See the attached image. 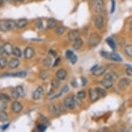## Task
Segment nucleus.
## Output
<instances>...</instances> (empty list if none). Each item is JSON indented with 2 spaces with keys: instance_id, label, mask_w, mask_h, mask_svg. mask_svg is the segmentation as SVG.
<instances>
[{
  "instance_id": "1",
  "label": "nucleus",
  "mask_w": 132,
  "mask_h": 132,
  "mask_svg": "<svg viewBox=\"0 0 132 132\" xmlns=\"http://www.w3.org/2000/svg\"><path fill=\"white\" fill-rule=\"evenodd\" d=\"M16 27V21L13 20H0V30L2 32H6L13 30Z\"/></svg>"
},
{
  "instance_id": "2",
  "label": "nucleus",
  "mask_w": 132,
  "mask_h": 132,
  "mask_svg": "<svg viewBox=\"0 0 132 132\" xmlns=\"http://www.w3.org/2000/svg\"><path fill=\"white\" fill-rule=\"evenodd\" d=\"M100 42H101V37L97 32H93L89 36L88 43L91 47H95L100 43Z\"/></svg>"
},
{
  "instance_id": "3",
  "label": "nucleus",
  "mask_w": 132,
  "mask_h": 132,
  "mask_svg": "<svg viewBox=\"0 0 132 132\" xmlns=\"http://www.w3.org/2000/svg\"><path fill=\"white\" fill-rule=\"evenodd\" d=\"M101 54L104 57L108 59V60H110L115 61V62H122V59L119 55L116 53L114 52H106V51H102L101 52Z\"/></svg>"
},
{
  "instance_id": "4",
  "label": "nucleus",
  "mask_w": 132,
  "mask_h": 132,
  "mask_svg": "<svg viewBox=\"0 0 132 132\" xmlns=\"http://www.w3.org/2000/svg\"><path fill=\"white\" fill-rule=\"evenodd\" d=\"M64 105L65 107L69 109H73L76 107V103L73 99V96H68L64 100Z\"/></svg>"
},
{
  "instance_id": "5",
  "label": "nucleus",
  "mask_w": 132,
  "mask_h": 132,
  "mask_svg": "<svg viewBox=\"0 0 132 132\" xmlns=\"http://www.w3.org/2000/svg\"><path fill=\"white\" fill-rule=\"evenodd\" d=\"M104 9V3L102 0H95L93 4V11L95 13H102Z\"/></svg>"
},
{
  "instance_id": "6",
  "label": "nucleus",
  "mask_w": 132,
  "mask_h": 132,
  "mask_svg": "<svg viewBox=\"0 0 132 132\" xmlns=\"http://www.w3.org/2000/svg\"><path fill=\"white\" fill-rule=\"evenodd\" d=\"M35 50L34 48L30 46L26 47L24 51V57L26 59H31L35 55Z\"/></svg>"
},
{
  "instance_id": "7",
  "label": "nucleus",
  "mask_w": 132,
  "mask_h": 132,
  "mask_svg": "<svg viewBox=\"0 0 132 132\" xmlns=\"http://www.w3.org/2000/svg\"><path fill=\"white\" fill-rule=\"evenodd\" d=\"M94 24L97 29H101L104 25V19L101 15L95 16L94 19Z\"/></svg>"
},
{
  "instance_id": "8",
  "label": "nucleus",
  "mask_w": 132,
  "mask_h": 132,
  "mask_svg": "<svg viewBox=\"0 0 132 132\" xmlns=\"http://www.w3.org/2000/svg\"><path fill=\"white\" fill-rule=\"evenodd\" d=\"M130 83H131V80L130 79L124 78H122L121 80H120V81L118 82V86L119 87V89H126L130 85Z\"/></svg>"
},
{
  "instance_id": "9",
  "label": "nucleus",
  "mask_w": 132,
  "mask_h": 132,
  "mask_svg": "<svg viewBox=\"0 0 132 132\" xmlns=\"http://www.w3.org/2000/svg\"><path fill=\"white\" fill-rule=\"evenodd\" d=\"M66 56L67 57L69 61L71 62V63L72 64H76L77 62H78V57L75 53H74L72 51L68 50L67 52H66Z\"/></svg>"
},
{
  "instance_id": "10",
  "label": "nucleus",
  "mask_w": 132,
  "mask_h": 132,
  "mask_svg": "<svg viewBox=\"0 0 132 132\" xmlns=\"http://www.w3.org/2000/svg\"><path fill=\"white\" fill-rule=\"evenodd\" d=\"M44 93V89L42 87H38L32 93V97L35 100H39Z\"/></svg>"
},
{
  "instance_id": "11",
  "label": "nucleus",
  "mask_w": 132,
  "mask_h": 132,
  "mask_svg": "<svg viewBox=\"0 0 132 132\" xmlns=\"http://www.w3.org/2000/svg\"><path fill=\"white\" fill-rule=\"evenodd\" d=\"M80 37V33L78 30H72L68 34V38L70 41H75Z\"/></svg>"
},
{
  "instance_id": "12",
  "label": "nucleus",
  "mask_w": 132,
  "mask_h": 132,
  "mask_svg": "<svg viewBox=\"0 0 132 132\" xmlns=\"http://www.w3.org/2000/svg\"><path fill=\"white\" fill-rule=\"evenodd\" d=\"M20 61L19 60V59H18V57H14V58L11 59V60L9 61V67L10 69H15L20 66Z\"/></svg>"
},
{
  "instance_id": "13",
  "label": "nucleus",
  "mask_w": 132,
  "mask_h": 132,
  "mask_svg": "<svg viewBox=\"0 0 132 132\" xmlns=\"http://www.w3.org/2000/svg\"><path fill=\"white\" fill-rule=\"evenodd\" d=\"M56 77L60 80H64L67 77V72L64 69H60L57 71Z\"/></svg>"
},
{
  "instance_id": "14",
  "label": "nucleus",
  "mask_w": 132,
  "mask_h": 132,
  "mask_svg": "<svg viewBox=\"0 0 132 132\" xmlns=\"http://www.w3.org/2000/svg\"><path fill=\"white\" fill-rule=\"evenodd\" d=\"M12 110L13 112L16 113L21 112V111L22 110V104L18 101H14L12 103Z\"/></svg>"
},
{
  "instance_id": "15",
  "label": "nucleus",
  "mask_w": 132,
  "mask_h": 132,
  "mask_svg": "<svg viewBox=\"0 0 132 132\" xmlns=\"http://www.w3.org/2000/svg\"><path fill=\"white\" fill-rule=\"evenodd\" d=\"M100 85H102L104 89H110V88H111L113 87V82L110 80L104 78L103 80L100 81Z\"/></svg>"
},
{
  "instance_id": "16",
  "label": "nucleus",
  "mask_w": 132,
  "mask_h": 132,
  "mask_svg": "<svg viewBox=\"0 0 132 132\" xmlns=\"http://www.w3.org/2000/svg\"><path fill=\"white\" fill-rule=\"evenodd\" d=\"M27 76V73L26 71H19L13 73L4 74V76H9V77H15V78H25Z\"/></svg>"
},
{
  "instance_id": "17",
  "label": "nucleus",
  "mask_w": 132,
  "mask_h": 132,
  "mask_svg": "<svg viewBox=\"0 0 132 132\" xmlns=\"http://www.w3.org/2000/svg\"><path fill=\"white\" fill-rule=\"evenodd\" d=\"M89 97H90V99H91V101H96L99 99V95L98 93H97L96 90L93 89H90L89 91Z\"/></svg>"
},
{
  "instance_id": "18",
  "label": "nucleus",
  "mask_w": 132,
  "mask_h": 132,
  "mask_svg": "<svg viewBox=\"0 0 132 132\" xmlns=\"http://www.w3.org/2000/svg\"><path fill=\"white\" fill-rule=\"evenodd\" d=\"M4 51L6 54L7 55H11L13 54V47L12 44L10 43H6L4 44L2 46Z\"/></svg>"
},
{
  "instance_id": "19",
  "label": "nucleus",
  "mask_w": 132,
  "mask_h": 132,
  "mask_svg": "<svg viewBox=\"0 0 132 132\" xmlns=\"http://www.w3.org/2000/svg\"><path fill=\"white\" fill-rule=\"evenodd\" d=\"M28 24V20L26 19H19L16 21V27L18 28H23Z\"/></svg>"
},
{
  "instance_id": "20",
  "label": "nucleus",
  "mask_w": 132,
  "mask_h": 132,
  "mask_svg": "<svg viewBox=\"0 0 132 132\" xmlns=\"http://www.w3.org/2000/svg\"><path fill=\"white\" fill-rule=\"evenodd\" d=\"M106 68L104 67H97L95 70H94L93 72V75L95 76H100L103 75V74L106 72Z\"/></svg>"
},
{
  "instance_id": "21",
  "label": "nucleus",
  "mask_w": 132,
  "mask_h": 132,
  "mask_svg": "<svg viewBox=\"0 0 132 132\" xmlns=\"http://www.w3.org/2000/svg\"><path fill=\"white\" fill-rule=\"evenodd\" d=\"M104 78L106 79H108V80H110L111 81H115V80H117L118 78V75L114 72H109V73H107L104 76Z\"/></svg>"
},
{
  "instance_id": "22",
  "label": "nucleus",
  "mask_w": 132,
  "mask_h": 132,
  "mask_svg": "<svg viewBox=\"0 0 132 132\" xmlns=\"http://www.w3.org/2000/svg\"><path fill=\"white\" fill-rule=\"evenodd\" d=\"M82 44H83V41L82 40V39H80V37H79L78 39L74 41L73 47L75 50H79L80 48L82 47Z\"/></svg>"
},
{
  "instance_id": "23",
  "label": "nucleus",
  "mask_w": 132,
  "mask_h": 132,
  "mask_svg": "<svg viewBox=\"0 0 132 132\" xmlns=\"http://www.w3.org/2000/svg\"><path fill=\"white\" fill-rule=\"evenodd\" d=\"M57 25V22L56 20H55V19H49V20H48L47 22V24H46V28H48V29H53V28H54Z\"/></svg>"
},
{
  "instance_id": "24",
  "label": "nucleus",
  "mask_w": 132,
  "mask_h": 132,
  "mask_svg": "<svg viewBox=\"0 0 132 132\" xmlns=\"http://www.w3.org/2000/svg\"><path fill=\"white\" fill-rule=\"evenodd\" d=\"M9 120V115L5 111H0V122H6Z\"/></svg>"
},
{
  "instance_id": "25",
  "label": "nucleus",
  "mask_w": 132,
  "mask_h": 132,
  "mask_svg": "<svg viewBox=\"0 0 132 132\" xmlns=\"http://www.w3.org/2000/svg\"><path fill=\"white\" fill-rule=\"evenodd\" d=\"M50 76V73L48 70H42L40 73H39V78H41L42 80H46Z\"/></svg>"
},
{
  "instance_id": "26",
  "label": "nucleus",
  "mask_w": 132,
  "mask_h": 132,
  "mask_svg": "<svg viewBox=\"0 0 132 132\" xmlns=\"http://www.w3.org/2000/svg\"><path fill=\"white\" fill-rule=\"evenodd\" d=\"M106 41L109 44V46L112 48L113 50H115L116 48V44L115 41L113 40V39H112L111 37H108Z\"/></svg>"
},
{
  "instance_id": "27",
  "label": "nucleus",
  "mask_w": 132,
  "mask_h": 132,
  "mask_svg": "<svg viewBox=\"0 0 132 132\" xmlns=\"http://www.w3.org/2000/svg\"><path fill=\"white\" fill-rule=\"evenodd\" d=\"M13 54L15 55L16 57H21L22 55V51L19 47H15L13 48Z\"/></svg>"
},
{
  "instance_id": "28",
  "label": "nucleus",
  "mask_w": 132,
  "mask_h": 132,
  "mask_svg": "<svg viewBox=\"0 0 132 132\" xmlns=\"http://www.w3.org/2000/svg\"><path fill=\"white\" fill-rule=\"evenodd\" d=\"M51 85L53 89H57L60 86V80L57 79V78L53 79L51 82Z\"/></svg>"
},
{
  "instance_id": "29",
  "label": "nucleus",
  "mask_w": 132,
  "mask_h": 132,
  "mask_svg": "<svg viewBox=\"0 0 132 132\" xmlns=\"http://www.w3.org/2000/svg\"><path fill=\"white\" fill-rule=\"evenodd\" d=\"M125 53L129 57H132V45L126 46L124 48Z\"/></svg>"
},
{
  "instance_id": "30",
  "label": "nucleus",
  "mask_w": 132,
  "mask_h": 132,
  "mask_svg": "<svg viewBox=\"0 0 132 132\" xmlns=\"http://www.w3.org/2000/svg\"><path fill=\"white\" fill-rule=\"evenodd\" d=\"M7 63H8L7 59L5 57H0V69H4L6 67Z\"/></svg>"
},
{
  "instance_id": "31",
  "label": "nucleus",
  "mask_w": 132,
  "mask_h": 132,
  "mask_svg": "<svg viewBox=\"0 0 132 132\" xmlns=\"http://www.w3.org/2000/svg\"><path fill=\"white\" fill-rule=\"evenodd\" d=\"M95 90L100 97H105L106 95V92L104 89H102L100 87H97V88H95Z\"/></svg>"
},
{
  "instance_id": "32",
  "label": "nucleus",
  "mask_w": 132,
  "mask_h": 132,
  "mask_svg": "<svg viewBox=\"0 0 132 132\" xmlns=\"http://www.w3.org/2000/svg\"><path fill=\"white\" fill-rule=\"evenodd\" d=\"M15 89H16L17 91L18 92V94L20 95V97H24V95H25V91H24V89L22 86L19 85Z\"/></svg>"
},
{
  "instance_id": "33",
  "label": "nucleus",
  "mask_w": 132,
  "mask_h": 132,
  "mask_svg": "<svg viewBox=\"0 0 132 132\" xmlns=\"http://www.w3.org/2000/svg\"><path fill=\"white\" fill-rule=\"evenodd\" d=\"M43 64L46 67H49L52 64V60H51L50 57H46L43 60Z\"/></svg>"
},
{
  "instance_id": "34",
  "label": "nucleus",
  "mask_w": 132,
  "mask_h": 132,
  "mask_svg": "<svg viewBox=\"0 0 132 132\" xmlns=\"http://www.w3.org/2000/svg\"><path fill=\"white\" fill-rule=\"evenodd\" d=\"M50 111L53 114H57V113H58L60 111V109L57 106L54 105V104H53V105L50 106Z\"/></svg>"
},
{
  "instance_id": "35",
  "label": "nucleus",
  "mask_w": 132,
  "mask_h": 132,
  "mask_svg": "<svg viewBox=\"0 0 132 132\" xmlns=\"http://www.w3.org/2000/svg\"><path fill=\"white\" fill-rule=\"evenodd\" d=\"M0 100L8 102V101L11 100V97H10V96L9 95H7L6 93H0Z\"/></svg>"
},
{
  "instance_id": "36",
  "label": "nucleus",
  "mask_w": 132,
  "mask_h": 132,
  "mask_svg": "<svg viewBox=\"0 0 132 132\" xmlns=\"http://www.w3.org/2000/svg\"><path fill=\"white\" fill-rule=\"evenodd\" d=\"M65 30H66V28H65L64 26H59L56 29V33L59 35H62Z\"/></svg>"
},
{
  "instance_id": "37",
  "label": "nucleus",
  "mask_w": 132,
  "mask_h": 132,
  "mask_svg": "<svg viewBox=\"0 0 132 132\" xmlns=\"http://www.w3.org/2000/svg\"><path fill=\"white\" fill-rule=\"evenodd\" d=\"M7 108L6 101L0 100V111H5Z\"/></svg>"
},
{
  "instance_id": "38",
  "label": "nucleus",
  "mask_w": 132,
  "mask_h": 132,
  "mask_svg": "<svg viewBox=\"0 0 132 132\" xmlns=\"http://www.w3.org/2000/svg\"><path fill=\"white\" fill-rule=\"evenodd\" d=\"M11 96L13 97V99H15V100H17L18 97H20V95L18 94V92L17 91L16 89H13L12 92H11Z\"/></svg>"
},
{
  "instance_id": "39",
  "label": "nucleus",
  "mask_w": 132,
  "mask_h": 132,
  "mask_svg": "<svg viewBox=\"0 0 132 132\" xmlns=\"http://www.w3.org/2000/svg\"><path fill=\"white\" fill-rule=\"evenodd\" d=\"M77 96L80 99H83L86 96V92L84 90H81V91H78V93H77Z\"/></svg>"
},
{
  "instance_id": "40",
  "label": "nucleus",
  "mask_w": 132,
  "mask_h": 132,
  "mask_svg": "<svg viewBox=\"0 0 132 132\" xmlns=\"http://www.w3.org/2000/svg\"><path fill=\"white\" fill-rule=\"evenodd\" d=\"M46 129V126L45 124H39V125L37 126V130L39 132H44Z\"/></svg>"
},
{
  "instance_id": "41",
  "label": "nucleus",
  "mask_w": 132,
  "mask_h": 132,
  "mask_svg": "<svg viewBox=\"0 0 132 132\" xmlns=\"http://www.w3.org/2000/svg\"><path fill=\"white\" fill-rule=\"evenodd\" d=\"M111 13H114L115 10H116V2L115 0H111Z\"/></svg>"
},
{
  "instance_id": "42",
  "label": "nucleus",
  "mask_w": 132,
  "mask_h": 132,
  "mask_svg": "<svg viewBox=\"0 0 132 132\" xmlns=\"http://www.w3.org/2000/svg\"><path fill=\"white\" fill-rule=\"evenodd\" d=\"M126 73L127 74L128 76L132 77V67H128L125 71Z\"/></svg>"
},
{
  "instance_id": "43",
  "label": "nucleus",
  "mask_w": 132,
  "mask_h": 132,
  "mask_svg": "<svg viewBox=\"0 0 132 132\" xmlns=\"http://www.w3.org/2000/svg\"><path fill=\"white\" fill-rule=\"evenodd\" d=\"M69 87H68L67 85H65L64 87H63L62 89V90H61V93H66V92H67L68 91H69Z\"/></svg>"
},
{
  "instance_id": "44",
  "label": "nucleus",
  "mask_w": 132,
  "mask_h": 132,
  "mask_svg": "<svg viewBox=\"0 0 132 132\" xmlns=\"http://www.w3.org/2000/svg\"><path fill=\"white\" fill-rule=\"evenodd\" d=\"M60 61H61V59L60 58V57H57V58L55 60V61L54 64H53V67H57V66L59 64V63L60 62Z\"/></svg>"
},
{
  "instance_id": "45",
  "label": "nucleus",
  "mask_w": 132,
  "mask_h": 132,
  "mask_svg": "<svg viewBox=\"0 0 132 132\" xmlns=\"http://www.w3.org/2000/svg\"><path fill=\"white\" fill-rule=\"evenodd\" d=\"M49 54L51 55H53V57H55L57 55V53L55 52L54 50H53V49H51V50L49 51Z\"/></svg>"
},
{
  "instance_id": "46",
  "label": "nucleus",
  "mask_w": 132,
  "mask_h": 132,
  "mask_svg": "<svg viewBox=\"0 0 132 132\" xmlns=\"http://www.w3.org/2000/svg\"><path fill=\"white\" fill-rule=\"evenodd\" d=\"M82 85H83V86H85V85H87V79H86V78H85V77H82Z\"/></svg>"
},
{
  "instance_id": "47",
  "label": "nucleus",
  "mask_w": 132,
  "mask_h": 132,
  "mask_svg": "<svg viewBox=\"0 0 132 132\" xmlns=\"http://www.w3.org/2000/svg\"><path fill=\"white\" fill-rule=\"evenodd\" d=\"M9 125H10V124H6V125H4L1 126V129H2V130L6 129L7 128L9 127Z\"/></svg>"
},
{
  "instance_id": "48",
  "label": "nucleus",
  "mask_w": 132,
  "mask_h": 132,
  "mask_svg": "<svg viewBox=\"0 0 132 132\" xmlns=\"http://www.w3.org/2000/svg\"><path fill=\"white\" fill-rule=\"evenodd\" d=\"M36 26L37 27V28H41L42 27V23L41 21H39L36 23Z\"/></svg>"
},
{
  "instance_id": "49",
  "label": "nucleus",
  "mask_w": 132,
  "mask_h": 132,
  "mask_svg": "<svg viewBox=\"0 0 132 132\" xmlns=\"http://www.w3.org/2000/svg\"><path fill=\"white\" fill-rule=\"evenodd\" d=\"M71 83V85L73 86V87H78V84H77V82H76V81L75 80H72Z\"/></svg>"
},
{
  "instance_id": "50",
  "label": "nucleus",
  "mask_w": 132,
  "mask_h": 132,
  "mask_svg": "<svg viewBox=\"0 0 132 132\" xmlns=\"http://www.w3.org/2000/svg\"><path fill=\"white\" fill-rule=\"evenodd\" d=\"M4 53V51L3 47H0V56H2Z\"/></svg>"
},
{
  "instance_id": "51",
  "label": "nucleus",
  "mask_w": 132,
  "mask_h": 132,
  "mask_svg": "<svg viewBox=\"0 0 132 132\" xmlns=\"http://www.w3.org/2000/svg\"><path fill=\"white\" fill-rule=\"evenodd\" d=\"M97 67H98L97 66H94V67H93V68H91V71H94V70L96 69H97Z\"/></svg>"
},
{
  "instance_id": "52",
  "label": "nucleus",
  "mask_w": 132,
  "mask_h": 132,
  "mask_svg": "<svg viewBox=\"0 0 132 132\" xmlns=\"http://www.w3.org/2000/svg\"><path fill=\"white\" fill-rule=\"evenodd\" d=\"M129 28H130V30L132 31V20L131 21V22H130V24H129Z\"/></svg>"
},
{
  "instance_id": "53",
  "label": "nucleus",
  "mask_w": 132,
  "mask_h": 132,
  "mask_svg": "<svg viewBox=\"0 0 132 132\" xmlns=\"http://www.w3.org/2000/svg\"><path fill=\"white\" fill-rule=\"evenodd\" d=\"M127 132H132V127L129 128V129L127 131Z\"/></svg>"
},
{
  "instance_id": "54",
  "label": "nucleus",
  "mask_w": 132,
  "mask_h": 132,
  "mask_svg": "<svg viewBox=\"0 0 132 132\" xmlns=\"http://www.w3.org/2000/svg\"><path fill=\"white\" fill-rule=\"evenodd\" d=\"M104 132H109V130H108V129H107V128H105V129H104Z\"/></svg>"
},
{
  "instance_id": "55",
  "label": "nucleus",
  "mask_w": 132,
  "mask_h": 132,
  "mask_svg": "<svg viewBox=\"0 0 132 132\" xmlns=\"http://www.w3.org/2000/svg\"><path fill=\"white\" fill-rule=\"evenodd\" d=\"M3 2H4V0H0V6H2V5Z\"/></svg>"
},
{
  "instance_id": "56",
  "label": "nucleus",
  "mask_w": 132,
  "mask_h": 132,
  "mask_svg": "<svg viewBox=\"0 0 132 132\" xmlns=\"http://www.w3.org/2000/svg\"><path fill=\"white\" fill-rule=\"evenodd\" d=\"M17 1H18V2H23L25 0H17Z\"/></svg>"
},
{
  "instance_id": "57",
  "label": "nucleus",
  "mask_w": 132,
  "mask_h": 132,
  "mask_svg": "<svg viewBox=\"0 0 132 132\" xmlns=\"http://www.w3.org/2000/svg\"><path fill=\"white\" fill-rule=\"evenodd\" d=\"M120 132H125V131L124 130H120Z\"/></svg>"
},
{
  "instance_id": "58",
  "label": "nucleus",
  "mask_w": 132,
  "mask_h": 132,
  "mask_svg": "<svg viewBox=\"0 0 132 132\" xmlns=\"http://www.w3.org/2000/svg\"><path fill=\"white\" fill-rule=\"evenodd\" d=\"M89 1H93V0H89Z\"/></svg>"
},
{
  "instance_id": "59",
  "label": "nucleus",
  "mask_w": 132,
  "mask_h": 132,
  "mask_svg": "<svg viewBox=\"0 0 132 132\" xmlns=\"http://www.w3.org/2000/svg\"><path fill=\"white\" fill-rule=\"evenodd\" d=\"M7 1H9V0H7Z\"/></svg>"
}]
</instances>
